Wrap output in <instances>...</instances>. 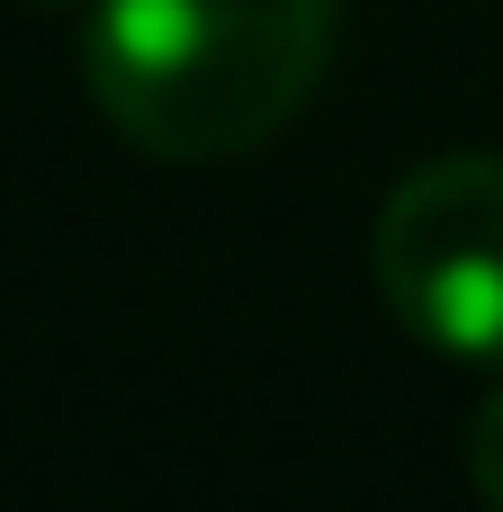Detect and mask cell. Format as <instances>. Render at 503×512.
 <instances>
[{
    "mask_svg": "<svg viewBox=\"0 0 503 512\" xmlns=\"http://www.w3.org/2000/svg\"><path fill=\"white\" fill-rule=\"evenodd\" d=\"M342 0H90L81 81L153 162L261 153L333 72Z\"/></svg>",
    "mask_w": 503,
    "mask_h": 512,
    "instance_id": "cell-1",
    "label": "cell"
},
{
    "mask_svg": "<svg viewBox=\"0 0 503 512\" xmlns=\"http://www.w3.org/2000/svg\"><path fill=\"white\" fill-rule=\"evenodd\" d=\"M468 486L486 512H503V387H486V405L468 423Z\"/></svg>",
    "mask_w": 503,
    "mask_h": 512,
    "instance_id": "cell-3",
    "label": "cell"
},
{
    "mask_svg": "<svg viewBox=\"0 0 503 512\" xmlns=\"http://www.w3.org/2000/svg\"><path fill=\"white\" fill-rule=\"evenodd\" d=\"M369 279L414 342L503 369V153H441L405 171L378 207Z\"/></svg>",
    "mask_w": 503,
    "mask_h": 512,
    "instance_id": "cell-2",
    "label": "cell"
}]
</instances>
